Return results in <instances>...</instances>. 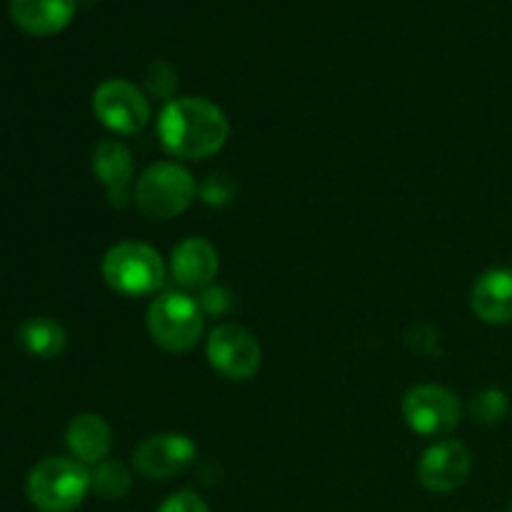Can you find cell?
Listing matches in <instances>:
<instances>
[{"mask_svg":"<svg viewBox=\"0 0 512 512\" xmlns=\"http://www.w3.org/2000/svg\"><path fill=\"white\" fill-rule=\"evenodd\" d=\"M230 135L228 118L205 98H173L158 115V140L178 160H205L218 153Z\"/></svg>","mask_w":512,"mask_h":512,"instance_id":"cell-1","label":"cell"},{"mask_svg":"<svg viewBox=\"0 0 512 512\" xmlns=\"http://www.w3.org/2000/svg\"><path fill=\"white\" fill-rule=\"evenodd\" d=\"M100 273L115 293L125 295V298H143V295H153L163 288L168 268L158 250L150 248L148 243L123 240L103 255Z\"/></svg>","mask_w":512,"mask_h":512,"instance_id":"cell-2","label":"cell"},{"mask_svg":"<svg viewBox=\"0 0 512 512\" xmlns=\"http://www.w3.org/2000/svg\"><path fill=\"white\" fill-rule=\"evenodd\" d=\"M198 183L183 165L160 160L143 170L133 188V203L148 220H173L193 205Z\"/></svg>","mask_w":512,"mask_h":512,"instance_id":"cell-3","label":"cell"},{"mask_svg":"<svg viewBox=\"0 0 512 512\" xmlns=\"http://www.w3.org/2000/svg\"><path fill=\"white\" fill-rule=\"evenodd\" d=\"M90 493V473L75 458H45L25 480V495L40 512H73Z\"/></svg>","mask_w":512,"mask_h":512,"instance_id":"cell-4","label":"cell"},{"mask_svg":"<svg viewBox=\"0 0 512 512\" xmlns=\"http://www.w3.org/2000/svg\"><path fill=\"white\" fill-rule=\"evenodd\" d=\"M148 333L165 353H188L203 335L205 313L185 290H165L148 308Z\"/></svg>","mask_w":512,"mask_h":512,"instance_id":"cell-5","label":"cell"},{"mask_svg":"<svg viewBox=\"0 0 512 512\" xmlns=\"http://www.w3.org/2000/svg\"><path fill=\"white\" fill-rule=\"evenodd\" d=\"M93 113L115 135H138L150 123L148 98L138 85L123 78H110L95 88Z\"/></svg>","mask_w":512,"mask_h":512,"instance_id":"cell-6","label":"cell"},{"mask_svg":"<svg viewBox=\"0 0 512 512\" xmlns=\"http://www.w3.org/2000/svg\"><path fill=\"white\" fill-rule=\"evenodd\" d=\"M403 418L415 435L440 438L458 428L460 400L443 385H415L403 398Z\"/></svg>","mask_w":512,"mask_h":512,"instance_id":"cell-7","label":"cell"},{"mask_svg":"<svg viewBox=\"0 0 512 512\" xmlns=\"http://www.w3.org/2000/svg\"><path fill=\"white\" fill-rule=\"evenodd\" d=\"M205 355L208 363L228 380H250L263 363V350L255 335L235 323H223L210 330Z\"/></svg>","mask_w":512,"mask_h":512,"instance_id":"cell-8","label":"cell"},{"mask_svg":"<svg viewBox=\"0 0 512 512\" xmlns=\"http://www.w3.org/2000/svg\"><path fill=\"white\" fill-rule=\"evenodd\" d=\"M198 455L193 440L183 433H158L135 445L133 465L143 478L168 480L190 468Z\"/></svg>","mask_w":512,"mask_h":512,"instance_id":"cell-9","label":"cell"},{"mask_svg":"<svg viewBox=\"0 0 512 512\" xmlns=\"http://www.w3.org/2000/svg\"><path fill=\"white\" fill-rule=\"evenodd\" d=\"M473 473V455L458 440L430 445L418 463V480L430 493H455Z\"/></svg>","mask_w":512,"mask_h":512,"instance_id":"cell-10","label":"cell"},{"mask_svg":"<svg viewBox=\"0 0 512 512\" xmlns=\"http://www.w3.org/2000/svg\"><path fill=\"white\" fill-rule=\"evenodd\" d=\"M168 270L170 278L183 290H205L208 285H213L220 270L218 250L205 238L190 235L173 248Z\"/></svg>","mask_w":512,"mask_h":512,"instance_id":"cell-11","label":"cell"},{"mask_svg":"<svg viewBox=\"0 0 512 512\" xmlns=\"http://www.w3.org/2000/svg\"><path fill=\"white\" fill-rule=\"evenodd\" d=\"M133 153L120 140L108 138L95 145L93 150V173L98 183L105 188L110 205L125 208L130 200V183H133Z\"/></svg>","mask_w":512,"mask_h":512,"instance_id":"cell-12","label":"cell"},{"mask_svg":"<svg viewBox=\"0 0 512 512\" xmlns=\"http://www.w3.org/2000/svg\"><path fill=\"white\" fill-rule=\"evenodd\" d=\"M78 0H10V18L28 35H55L70 25Z\"/></svg>","mask_w":512,"mask_h":512,"instance_id":"cell-13","label":"cell"},{"mask_svg":"<svg viewBox=\"0 0 512 512\" xmlns=\"http://www.w3.org/2000/svg\"><path fill=\"white\" fill-rule=\"evenodd\" d=\"M470 308L483 323H512V270L493 268L478 278L470 293Z\"/></svg>","mask_w":512,"mask_h":512,"instance_id":"cell-14","label":"cell"},{"mask_svg":"<svg viewBox=\"0 0 512 512\" xmlns=\"http://www.w3.org/2000/svg\"><path fill=\"white\" fill-rule=\"evenodd\" d=\"M65 445L70 455L83 465L103 463L113 448V430L100 415L83 413L75 415L73 423L65 430Z\"/></svg>","mask_w":512,"mask_h":512,"instance_id":"cell-15","label":"cell"},{"mask_svg":"<svg viewBox=\"0 0 512 512\" xmlns=\"http://www.w3.org/2000/svg\"><path fill=\"white\" fill-rule=\"evenodd\" d=\"M18 343L20 348H23L28 355H33V358L53 360L65 350L68 335H65V328L58 323V320L30 318L20 325Z\"/></svg>","mask_w":512,"mask_h":512,"instance_id":"cell-16","label":"cell"},{"mask_svg":"<svg viewBox=\"0 0 512 512\" xmlns=\"http://www.w3.org/2000/svg\"><path fill=\"white\" fill-rule=\"evenodd\" d=\"M130 485H133V473H130L128 465L120 463V460L105 458L103 463L95 465L93 473H90V490L103 500L125 498Z\"/></svg>","mask_w":512,"mask_h":512,"instance_id":"cell-17","label":"cell"},{"mask_svg":"<svg viewBox=\"0 0 512 512\" xmlns=\"http://www.w3.org/2000/svg\"><path fill=\"white\" fill-rule=\"evenodd\" d=\"M508 395L498 388H485L470 403V415H473L475 423L483 425H495L508 415Z\"/></svg>","mask_w":512,"mask_h":512,"instance_id":"cell-18","label":"cell"},{"mask_svg":"<svg viewBox=\"0 0 512 512\" xmlns=\"http://www.w3.org/2000/svg\"><path fill=\"white\" fill-rule=\"evenodd\" d=\"M145 85H148L150 93L158 95V98H170L175 85H178V75H175V70L170 68L168 63L153 60V63L148 65V70H145Z\"/></svg>","mask_w":512,"mask_h":512,"instance_id":"cell-19","label":"cell"},{"mask_svg":"<svg viewBox=\"0 0 512 512\" xmlns=\"http://www.w3.org/2000/svg\"><path fill=\"white\" fill-rule=\"evenodd\" d=\"M200 193V200H203L205 205H213V208H223V205H228L230 200H233V183H230L225 175H213V178L205 180L203 185L198 188Z\"/></svg>","mask_w":512,"mask_h":512,"instance_id":"cell-20","label":"cell"},{"mask_svg":"<svg viewBox=\"0 0 512 512\" xmlns=\"http://www.w3.org/2000/svg\"><path fill=\"white\" fill-rule=\"evenodd\" d=\"M198 305L205 315H225L233 308V295L223 285H208L205 290H200Z\"/></svg>","mask_w":512,"mask_h":512,"instance_id":"cell-21","label":"cell"},{"mask_svg":"<svg viewBox=\"0 0 512 512\" xmlns=\"http://www.w3.org/2000/svg\"><path fill=\"white\" fill-rule=\"evenodd\" d=\"M158 512H210L208 503L193 490H178L163 500Z\"/></svg>","mask_w":512,"mask_h":512,"instance_id":"cell-22","label":"cell"},{"mask_svg":"<svg viewBox=\"0 0 512 512\" xmlns=\"http://www.w3.org/2000/svg\"><path fill=\"white\" fill-rule=\"evenodd\" d=\"M508 512H512V503H510V508H508Z\"/></svg>","mask_w":512,"mask_h":512,"instance_id":"cell-23","label":"cell"}]
</instances>
